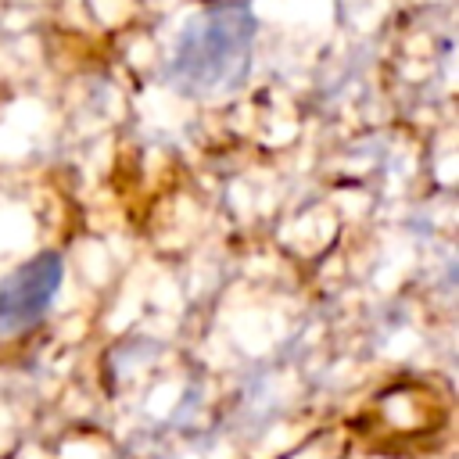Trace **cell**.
<instances>
[{
    "mask_svg": "<svg viewBox=\"0 0 459 459\" xmlns=\"http://www.w3.org/2000/svg\"><path fill=\"white\" fill-rule=\"evenodd\" d=\"M258 22L244 0H219L197 11L172 47L169 82L186 97H219L251 72Z\"/></svg>",
    "mask_w": 459,
    "mask_h": 459,
    "instance_id": "obj_1",
    "label": "cell"
},
{
    "mask_svg": "<svg viewBox=\"0 0 459 459\" xmlns=\"http://www.w3.org/2000/svg\"><path fill=\"white\" fill-rule=\"evenodd\" d=\"M65 280V258L57 251H39L0 280V337L22 333L43 319Z\"/></svg>",
    "mask_w": 459,
    "mask_h": 459,
    "instance_id": "obj_2",
    "label": "cell"
}]
</instances>
